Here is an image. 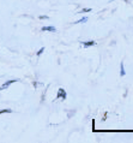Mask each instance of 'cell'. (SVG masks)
Here are the masks:
<instances>
[{
    "mask_svg": "<svg viewBox=\"0 0 133 143\" xmlns=\"http://www.w3.org/2000/svg\"><path fill=\"white\" fill-rule=\"evenodd\" d=\"M16 82H19V79H17V78H16V79H10V81H6L5 83H4L1 87H0V90H6V89H7L10 85H11L12 83H16Z\"/></svg>",
    "mask_w": 133,
    "mask_h": 143,
    "instance_id": "cell-1",
    "label": "cell"
},
{
    "mask_svg": "<svg viewBox=\"0 0 133 143\" xmlns=\"http://www.w3.org/2000/svg\"><path fill=\"white\" fill-rule=\"evenodd\" d=\"M66 97H67L66 90H65V89H63V88H60V89L58 90V94H56V99H58V100H59V99H61V100H66Z\"/></svg>",
    "mask_w": 133,
    "mask_h": 143,
    "instance_id": "cell-2",
    "label": "cell"
},
{
    "mask_svg": "<svg viewBox=\"0 0 133 143\" xmlns=\"http://www.w3.org/2000/svg\"><path fill=\"white\" fill-rule=\"evenodd\" d=\"M80 43L83 45L84 48H88V47H90V46H95V45H96V41H81Z\"/></svg>",
    "mask_w": 133,
    "mask_h": 143,
    "instance_id": "cell-3",
    "label": "cell"
},
{
    "mask_svg": "<svg viewBox=\"0 0 133 143\" xmlns=\"http://www.w3.org/2000/svg\"><path fill=\"white\" fill-rule=\"evenodd\" d=\"M125 75H126L125 65H124V63H121V64H120V76H121V77H124Z\"/></svg>",
    "mask_w": 133,
    "mask_h": 143,
    "instance_id": "cell-4",
    "label": "cell"
},
{
    "mask_svg": "<svg viewBox=\"0 0 133 143\" xmlns=\"http://www.w3.org/2000/svg\"><path fill=\"white\" fill-rule=\"evenodd\" d=\"M42 31H52V33H55L56 29L54 27H43L42 28Z\"/></svg>",
    "mask_w": 133,
    "mask_h": 143,
    "instance_id": "cell-5",
    "label": "cell"
},
{
    "mask_svg": "<svg viewBox=\"0 0 133 143\" xmlns=\"http://www.w3.org/2000/svg\"><path fill=\"white\" fill-rule=\"evenodd\" d=\"M89 20V18L88 17H83L81 19H79V20H77V22H74L76 24H80V23H85V22H88Z\"/></svg>",
    "mask_w": 133,
    "mask_h": 143,
    "instance_id": "cell-6",
    "label": "cell"
},
{
    "mask_svg": "<svg viewBox=\"0 0 133 143\" xmlns=\"http://www.w3.org/2000/svg\"><path fill=\"white\" fill-rule=\"evenodd\" d=\"M4 113H12V109H11V108H5V109H0V114H4Z\"/></svg>",
    "mask_w": 133,
    "mask_h": 143,
    "instance_id": "cell-7",
    "label": "cell"
},
{
    "mask_svg": "<svg viewBox=\"0 0 133 143\" xmlns=\"http://www.w3.org/2000/svg\"><path fill=\"white\" fill-rule=\"evenodd\" d=\"M91 11H92V10H91L90 7H89V8H83V10L80 11V13H84V12H91Z\"/></svg>",
    "mask_w": 133,
    "mask_h": 143,
    "instance_id": "cell-8",
    "label": "cell"
},
{
    "mask_svg": "<svg viewBox=\"0 0 133 143\" xmlns=\"http://www.w3.org/2000/svg\"><path fill=\"white\" fill-rule=\"evenodd\" d=\"M43 52H44V47H42V48H41V49L38 50V52H37V57H40V55L42 54Z\"/></svg>",
    "mask_w": 133,
    "mask_h": 143,
    "instance_id": "cell-9",
    "label": "cell"
},
{
    "mask_svg": "<svg viewBox=\"0 0 133 143\" xmlns=\"http://www.w3.org/2000/svg\"><path fill=\"white\" fill-rule=\"evenodd\" d=\"M40 18H41V19H48L47 16H40Z\"/></svg>",
    "mask_w": 133,
    "mask_h": 143,
    "instance_id": "cell-10",
    "label": "cell"
}]
</instances>
